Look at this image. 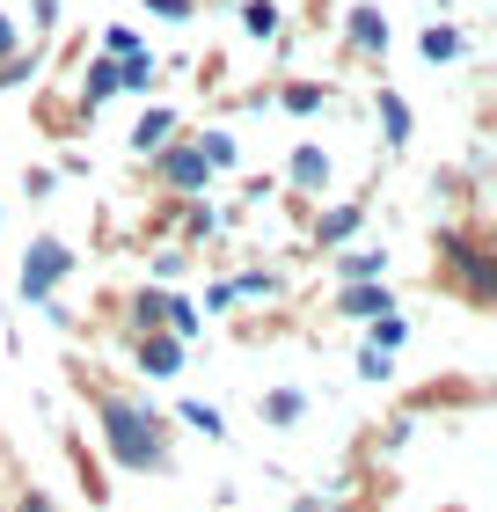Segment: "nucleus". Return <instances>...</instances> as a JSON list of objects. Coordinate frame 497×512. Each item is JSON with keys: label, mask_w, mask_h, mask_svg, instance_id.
Masks as SVG:
<instances>
[{"label": "nucleus", "mask_w": 497, "mask_h": 512, "mask_svg": "<svg viewBox=\"0 0 497 512\" xmlns=\"http://www.w3.org/2000/svg\"><path fill=\"white\" fill-rule=\"evenodd\" d=\"M96 410H103V439H110V454L125 461V469H169V425H161L147 403L96 388Z\"/></svg>", "instance_id": "1"}, {"label": "nucleus", "mask_w": 497, "mask_h": 512, "mask_svg": "<svg viewBox=\"0 0 497 512\" xmlns=\"http://www.w3.org/2000/svg\"><path fill=\"white\" fill-rule=\"evenodd\" d=\"M74 271V249H66L59 235H37L30 249H22V300H52V286Z\"/></svg>", "instance_id": "2"}, {"label": "nucleus", "mask_w": 497, "mask_h": 512, "mask_svg": "<svg viewBox=\"0 0 497 512\" xmlns=\"http://www.w3.org/2000/svg\"><path fill=\"white\" fill-rule=\"evenodd\" d=\"M439 256L454 264V278L468 286V300H490L497 293V256L483 242H468V235H439Z\"/></svg>", "instance_id": "3"}, {"label": "nucleus", "mask_w": 497, "mask_h": 512, "mask_svg": "<svg viewBox=\"0 0 497 512\" xmlns=\"http://www.w3.org/2000/svg\"><path fill=\"white\" fill-rule=\"evenodd\" d=\"M205 176H212V161L198 154V139H183V147L161 154V183H176V191H205Z\"/></svg>", "instance_id": "4"}, {"label": "nucleus", "mask_w": 497, "mask_h": 512, "mask_svg": "<svg viewBox=\"0 0 497 512\" xmlns=\"http://www.w3.org/2000/svg\"><path fill=\"white\" fill-rule=\"evenodd\" d=\"M337 308H344V315L381 322V315H395V300H388V286H381V278H366V286H344V293H337Z\"/></svg>", "instance_id": "5"}, {"label": "nucleus", "mask_w": 497, "mask_h": 512, "mask_svg": "<svg viewBox=\"0 0 497 512\" xmlns=\"http://www.w3.org/2000/svg\"><path fill=\"white\" fill-rule=\"evenodd\" d=\"M139 366H147V374H176V366H183V344H176L169 330H147V337H139Z\"/></svg>", "instance_id": "6"}, {"label": "nucleus", "mask_w": 497, "mask_h": 512, "mask_svg": "<svg viewBox=\"0 0 497 512\" xmlns=\"http://www.w3.org/2000/svg\"><path fill=\"white\" fill-rule=\"evenodd\" d=\"M351 44H359V52H388V15L381 8H351Z\"/></svg>", "instance_id": "7"}, {"label": "nucleus", "mask_w": 497, "mask_h": 512, "mask_svg": "<svg viewBox=\"0 0 497 512\" xmlns=\"http://www.w3.org/2000/svg\"><path fill=\"white\" fill-rule=\"evenodd\" d=\"M169 139H176V118H169V110H147V118H139V125H132V147H139V154H154V147H169Z\"/></svg>", "instance_id": "8"}, {"label": "nucleus", "mask_w": 497, "mask_h": 512, "mask_svg": "<svg viewBox=\"0 0 497 512\" xmlns=\"http://www.w3.org/2000/svg\"><path fill=\"white\" fill-rule=\"evenodd\" d=\"M381 271H388V249H351L344 264H337L344 286H366V278H381Z\"/></svg>", "instance_id": "9"}, {"label": "nucleus", "mask_w": 497, "mask_h": 512, "mask_svg": "<svg viewBox=\"0 0 497 512\" xmlns=\"http://www.w3.org/2000/svg\"><path fill=\"white\" fill-rule=\"evenodd\" d=\"M293 183H300V191H322V183H329V154L322 147H293Z\"/></svg>", "instance_id": "10"}, {"label": "nucleus", "mask_w": 497, "mask_h": 512, "mask_svg": "<svg viewBox=\"0 0 497 512\" xmlns=\"http://www.w3.org/2000/svg\"><path fill=\"white\" fill-rule=\"evenodd\" d=\"M264 417H271V425H300V417H307V395H300V388L264 395Z\"/></svg>", "instance_id": "11"}, {"label": "nucleus", "mask_w": 497, "mask_h": 512, "mask_svg": "<svg viewBox=\"0 0 497 512\" xmlns=\"http://www.w3.org/2000/svg\"><path fill=\"white\" fill-rule=\"evenodd\" d=\"M359 227H366V205H337V213L322 220V242H351Z\"/></svg>", "instance_id": "12"}, {"label": "nucleus", "mask_w": 497, "mask_h": 512, "mask_svg": "<svg viewBox=\"0 0 497 512\" xmlns=\"http://www.w3.org/2000/svg\"><path fill=\"white\" fill-rule=\"evenodd\" d=\"M424 59H432V66L461 59V30H446V22H432V30H424Z\"/></svg>", "instance_id": "13"}, {"label": "nucleus", "mask_w": 497, "mask_h": 512, "mask_svg": "<svg viewBox=\"0 0 497 512\" xmlns=\"http://www.w3.org/2000/svg\"><path fill=\"white\" fill-rule=\"evenodd\" d=\"M161 322H169V337L183 344V337H198V308H191V300H176L169 293V308H161Z\"/></svg>", "instance_id": "14"}, {"label": "nucleus", "mask_w": 497, "mask_h": 512, "mask_svg": "<svg viewBox=\"0 0 497 512\" xmlns=\"http://www.w3.org/2000/svg\"><path fill=\"white\" fill-rule=\"evenodd\" d=\"M227 293H234V300H271V293H278V278H271V271H242Z\"/></svg>", "instance_id": "15"}, {"label": "nucleus", "mask_w": 497, "mask_h": 512, "mask_svg": "<svg viewBox=\"0 0 497 512\" xmlns=\"http://www.w3.org/2000/svg\"><path fill=\"white\" fill-rule=\"evenodd\" d=\"M183 425H198L205 439H227V417L212 410V403H183Z\"/></svg>", "instance_id": "16"}, {"label": "nucleus", "mask_w": 497, "mask_h": 512, "mask_svg": "<svg viewBox=\"0 0 497 512\" xmlns=\"http://www.w3.org/2000/svg\"><path fill=\"white\" fill-rule=\"evenodd\" d=\"M381 125H388V139L402 147V139H410V103H402V96H381Z\"/></svg>", "instance_id": "17"}, {"label": "nucleus", "mask_w": 497, "mask_h": 512, "mask_svg": "<svg viewBox=\"0 0 497 512\" xmlns=\"http://www.w3.org/2000/svg\"><path fill=\"white\" fill-rule=\"evenodd\" d=\"M402 337H410V330H402V315H381V322L366 330V344H373V352H395Z\"/></svg>", "instance_id": "18"}, {"label": "nucleus", "mask_w": 497, "mask_h": 512, "mask_svg": "<svg viewBox=\"0 0 497 512\" xmlns=\"http://www.w3.org/2000/svg\"><path fill=\"white\" fill-rule=\"evenodd\" d=\"M395 374V352H373V344H366V352H359V381H373V388H381Z\"/></svg>", "instance_id": "19"}, {"label": "nucleus", "mask_w": 497, "mask_h": 512, "mask_svg": "<svg viewBox=\"0 0 497 512\" xmlns=\"http://www.w3.org/2000/svg\"><path fill=\"white\" fill-rule=\"evenodd\" d=\"M242 22H249L256 37H271V30H278V8H271V0H249V8H242Z\"/></svg>", "instance_id": "20"}, {"label": "nucleus", "mask_w": 497, "mask_h": 512, "mask_svg": "<svg viewBox=\"0 0 497 512\" xmlns=\"http://www.w3.org/2000/svg\"><path fill=\"white\" fill-rule=\"evenodd\" d=\"M286 110H300V118H307V110H322V88H315V81H300V88H286Z\"/></svg>", "instance_id": "21"}, {"label": "nucleus", "mask_w": 497, "mask_h": 512, "mask_svg": "<svg viewBox=\"0 0 497 512\" xmlns=\"http://www.w3.org/2000/svg\"><path fill=\"white\" fill-rule=\"evenodd\" d=\"M103 96H117V66H96V74H88V103H103Z\"/></svg>", "instance_id": "22"}, {"label": "nucleus", "mask_w": 497, "mask_h": 512, "mask_svg": "<svg viewBox=\"0 0 497 512\" xmlns=\"http://www.w3.org/2000/svg\"><path fill=\"white\" fill-rule=\"evenodd\" d=\"M147 8H154V15H169V22H183V15H191V0H147Z\"/></svg>", "instance_id": "23"}, {"label": "nucleus", "mask_w": 497, "mask_h": 512, "mask_svg": "<svg viewBox=\"0 0 497 512\" xmlns=\"http://www.w3.org/2000/svg\"><path fill=\"white\" fill-rule=\"evenodd\" d=\"M8 52H15V22L0 15V59H8Z\"/></svg>", "instance_id": "24"}, {"label": "nucleus", "mask_w": 497, "mask_h": 512, "mask_svg": "<svg viewBox=\"0 0 497 512\" xmlns=\"http://www.w3.org/2000/svg\"><path fill=\"white\" fill-rule=\"evenodd\" d=\"M22 512H52V498H22Z\"/></svg>", "instance_id": "25"}, {"label": "nucleus", "mask_w": 497, "mask_h": 512, "mask_svg": "<svg viewBox=\"0 0 497 512\" xmlns=\"http://www.w3.org/2000/svg\"><path fill=\"white\" fill-rule=\"evenodd\" d=\"M300 512H337V505H322V498H300Z\"/></svg>", "instance_id": "26"}]
</instances>
